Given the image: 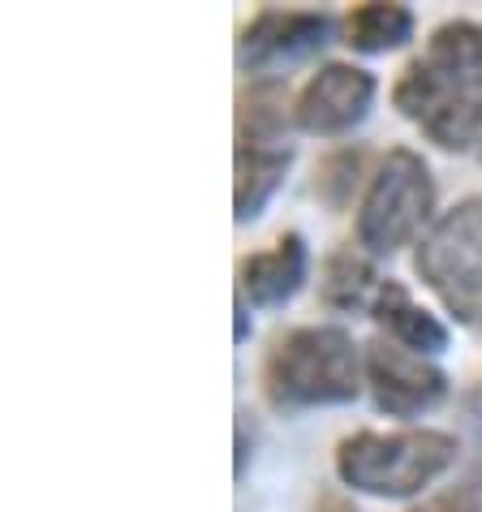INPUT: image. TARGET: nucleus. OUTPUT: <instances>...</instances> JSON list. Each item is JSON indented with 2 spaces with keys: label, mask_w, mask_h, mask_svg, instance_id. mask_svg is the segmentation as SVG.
<instances>
[{
  "label": "nucleus",
  "mask_w": 482,
  "mask_h": 512,
  "mask_svg": "<svg viewBox=\"0 0 482 512\" xmlns=\"http://www.w3.org/2000/svg\"><path fill=\"white\" fill-rule=\"evenodd\" d=\"M237 276H241V297H250L254 306H285L306 280V241L297 233H285L272 250L241 259Z\"/></svg>",
  "instance_id": "1a4fd4ad"
},
{
  "label": "nucleus",
  "mask_w": 482,
  "mask_h": 512,
  "mask_svg": "<svg viewBox=\"0 0 482 512\" xmlns=\"http://www.w3.org/2000/svg\"><path fill=\"white\" fill-rule=\"evenodd\" d=\"M409 35H414V13H409L405 5H384V0H371V5L349 9V18H345V44L358 48V52L401 48Z\"/></svg>",
  "instance_id": "4468645a"
},
{
  "label": "nucleus",
  "mask_w": 482,
  "mask_h": 512,
  "mask_svg": "<svg viewBox=\"0 0 482 512\" xmlns=\"http://www.w3.org/2000/svg\"><path fill=\"white\" fill-rule=\"evenodd\" d=\"M392 104L444 151L470 147L482 130V26H439L427 52L401 69Z\"/></svg>",
  "instance_id": "f257e3e1"
},
{
  "label": "nucleus",
  "mask_w": 482,
  "mask_h": 512,
  "mask_svg": "<svg viewBox=\"0 0 482 512\" xmlns=\"http://www.w3.org/2000/svg\"><path fill=\"white\" fill-rule=\"evenodd\" d=\"M366 383L375 392V405L392 418H414L422 409L439 405L448 392V375L422 353L396 345V340L366 345Z\"/></svg>",
  "instance_id": "423d86ee"
},
{
  "label": "nucleus",
  "mask_w": 482,
  "mask_h": 512,
  "mask_svg": "<svg viewBox=\"0 0 482 512\" xmlns=\"http://www.w3.org/2000/svg\"><path fill=\"white\" fill-rule=\"evenodd\" d=\"M358 168H362V151H336L319 164V194L328 198L332 207H345V198L358 181Z\"/></svg>",
  "instance_id": "2eb2a0df"
},
{
  "label": "nucleus",
  "mask_w": 482,
  "mask_h": 512,
  "mask_svg": "<svg viewBox=\"0 0 482 512\" xmlns=\"http://www.w3.org/2000/svg\"><path fill=\"white\" fill-rule=\"evenodd\" d=\"M332 18L328 13H310V9H263L237 44V61L246 69H267L276 61H293L328 44Z\"/></svg>",
  "instance_id": "6e6552de"
},
{
  "label": "nucleus",
  "mask_w": 482,
  "mask_h": 512,
  "mask_svg": "<svg viewBox=\"0 0 482 512\" xmlns=\"http://www.w3.org/2000/svg\"><path fill=\"white\" fill-rule=\"evenodd\" d=\"M435 211V181L418 151L392 147L358 207V246L392 254L409 246Z\"/></svg>",
  "instance_id": "39448f33"
},
{
  "label": "nucleus",
  "mask_w": 482,
  "mask_h": 512,
  "mask_svg": "<svg viewBox=\"0 0 482 512\" xmlns=\"http://www.w3.org/2000/svg\"><path fill=\"white\" fill-rule=\"evenodd\" d=\"M289 125V91L285 82L267 78L241 95L237 108V147H285Z\"/></svg>",
  "instance_id": "f8f14e48"
},
{
  "label": "nucleus",
  "mask_w": 482,
  "mask_h": 512,
  "mask_svg": "<svg viewBox=\"0 0 482 512\" xmlns=\"http://www.w3.org/2000/svg\"><path fill=\"white\" fill-rule=\"evenodd\" d=\"M293 164V147H237V181H233V216L246 224V220H259L267 198L280 190Z\"/></svg>",
  "instance_id": "9b49d317"
},
{
  "label": "nucleus",
  "mask_w": 482,
  "mask_h": 512,
  "mask_svg": "<svg viewBox=\"0 0 482 512\" xmlns=\"http://www.w3.org/2000/svg\"><path fill=\"white\" fill-rule=\"evenodd\" d=\"M371 315L379 327H388V336L396 340V345L414 349V353H439L448 349V327L439 323L431 310H422L414 297H409V289L401 280H384L371 302Z\"/></svg>",
  "instance_id": "9d476101"
},
{
  "label": "nucleus",
  "mask_w": 482,
  "mask_h": 512,
  "mask_svg": "<svg viewBox=\"0 0 482 512\" xmlns=\"http://www.w3.org/2000/svg\"><path fill=\"white\" fill-rule=\"evenodd\" d=\"M414 267L448 315L482 327V198H465L431 224Z\"/></svg>",
  "instance_id": "20e7f679"
},
{
  "label": "nucleus",
  "mask_w": 482,
  "mask_h": 512,
  "mask_svg": "<svg viewBox=\"0 0 482 512\" xmlns=\"http://www.w3.org/2000/svg\"><path fill=\"white\" fill-rule=\"evenodd\" d=\"M379 280L371 259L358 250V246H340L328 254L323 263V280H319V297L328 302L332 310H358V306H371L375 293H379Z\"/></svg>",
  "instance_id": "ddd939ff"
},
{
  "label": "nucleus",
  "mask_w": 482,
  "mask_h": 512,
  "mask_svg": "<svg viewBox=\"0 0 482 512\" xmlns=\"http://www.w3.org/2000/svg\"><path fill=\"white\" fill-rule=\"evenodd\" d=\"M457 461V439L431 426H405V431H358L340 439L336 474L345 487L362 495H388L405 500L444 474Z\"/></svg>",
  "instance_id": "7ed1b4c3"
},
{
  "label": "nucleus",
  "mask_w": 482,
  "mask_h": 512,
  "mask_svg": "<svg viewBox=\"0 0 482 512\" xmlns=\"http://www.w3.org/2000/svg\"><path fill=\"white\" fill-rule=\"evenodd\" d=\"M267 401L280 409L345 405L358 396V349L345 327L310 323L293 327L267 349L263 362Z\"/></svg>",
  "instance_id": "f03ea898"
},
{
  "label": "nucleus",
  "mask_w": 482,
  "mask_h": 512,
  "mask_svg": "<svg viewBox=\"0 0 482 512\" xmlns=\"http://www.w3.org/2000/svg\"><path fill=\"white\" fill-rule=\"evenodd\" d=\"M409 512H482V495L474 487H452V491H439L431 500H422Z\"/></svg>",
  "instance_id": "dca6fc26"
},
{
  "label": "nucleus",
  "mask_w": 482,
  "mask_h": 512,
  "mask_svg": "<svg viewBox=\"0 0 482 512\" xmlns=\"http://www.w3.org/2000/svg\"><path fill=\"white\" fill-rule=\"evenodd\" d=\"M371 99H375V78L366 69L332 61L302 87L293 104V121L306 134H345L371 112Z\"/></svg>",
  "instance_id": "0eeeda50"
}]
</instances>
